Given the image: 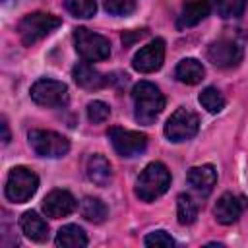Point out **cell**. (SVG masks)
<instances>
[{
  "instance_id": "obj_1",
  "label": "cell",
  "mask_w": 248,
  "mask_h": 248,
  "mask_svg": "<svg viewBox=\"0 0 248 248\" xmlns=\"http://www.w3.org/2000/svg\"><path fill=\"white\" fill-rule=\"evenodd\" d=\"M132 99H134V116L140 124L145 126L153 124L165 108V95L159 91L157 85L149 81L136 83L132 91Z\"/></svg>"
},
{
  "instance_id": "obj_2",
  "label": "cell",
  "mask_w": 248,
  "mask_h": 248,
  "mask_svg": "<svg viewBox=\"0 0 248 248\" xmlns=\"http://www.w3.org/2000/svg\"><path fill=\"white\" fill-rule=\"evenodd\" d=\"M170 186V172L169 169L155 161L149 163L136 180V196L143 202H153L159 196H163Z\"/></svg>"
},
{
  "instance_id": "obj_3",
  "label": "cell",
  "mask_w": 248,
  "mask_h": 248,
  "mask_svg": "<svg viewBox=\"0 0 248 248\" xmlns=\"http://www.w3.org/2000/svg\"><path fill=\"white\" fill-rule=\"evenodd\" d=\"M60 17L52 16V14H46V12H33V14H27L19 25H17V31H19V37L23 41V45L31 46L35 45L37 41L45 39L46 35H50L56 27H60Z\"/></svg>"
},
{
  "instance_id": "obj_4",
  "label": "cell",
  "mask_w": 248,
  "mask_h": 248,
  "mask_svg": "<svg viewBox=\"0 0 248 248\" xmlns=\"http://www.w3.org/2000/svg\"><path fill=\"white\" fill-rule=\"evenodd\" d=\"M39 188L37 174L27 167H14L6 178V198L14 203H25Z\"/></svg>"
},
{
  "instance_id": "obj_5",
  "label": "cell",
  "mask_w": 248,
  "mask_h": 248,
  "mask_svg": "<svg viewBox=\"0 0 248 248\" xmlns=\"http://www.w3.org/2000/svg\"><path fill=\"white\" fill-rule=\"evenodd\" d=\"M74 43H76L78 54L85 62H101V60H107L110 54L108 39L99 33H93L85 27H78L74 31Z\"/></svg>"
},
{
  "instance_id": "obj_6",
  "label": "cell",
  "mask_w": 248,
  "mask_h": 248,
  "mask_svg": "<svg viewBox=\"0 0 248 248\" xmlns=\"http://www.w3.org/2000/svg\"><path fill=\"white\" fill-rule=\"evenodd\" d=\"M29 145L39 157H64L70 151V141L52 130H31L29 132Z\"/></svg>"
},
{
  "instance_id": "obj_7",
  "label": "cell",
  "mask_w": 248,
  "mask_h": 248,
  "mask_svg": "<svg viewBox=\"0 0 248 248\" xmlns=\"http://www.w3.org/2000/svg\"><path fill=\"white\" fill-rule=\"evenodd\" d=\"M198 128H200V118L196 112H192L190 108H176L170 118L167 120L165 124V136L170 140V141H186L190 138H194L198 134Z\"/></svg>"
},
{
  "instance_id": "obj_8",
  "label": "cell",
  "mask_w": 248,
  "mask_h": 248,
  "mask_svg": "<svg viewBox=\"0 0 248 248\" xmlns=\"http://www.w3.org/2000/svg\"><path fill=\"white\" fill-rule=\"evenodd\" d=\"M31 99L41 107H62L68 103V87L62 81L43 78L31 85Z\"/></svg>"
},
{
  "instance_id": "obj_9",
  "label": "cell",
  "mask_w": 248,
  "mask_h": 248,
  "mask_svg": "<svg viewBox=\"0 0 248 248\" xmlns=\"http://www.w3.org/2000/svg\"><path fill=\"white\" fill-rule=\"evenodd\" d=\"M108 140L120 157H136V155L143 153L147 147V136L145 134L118 128V126L108 130Z\"/></svg>"
},
{
  "instance_id": "obj_10",
  "label": "cell",
  "mask_w": 248,
  "mask_h": 248,
  "mask_svg": "<svg viewBox=\"0 0 248 248\" xmlns=\"http://www.w3.org/2000/svg\"><path fill=\"white\" fill-rule=\"evenodd\" d=\"M207 60L217 68H234L242 60V46L231 39H219L207 46Z\"/></svg>"
},
{
  "instance_id": "obj_11",
  "label": "cell",
  "mask_w": 248,
  "mask_h": 248,
  "mask_svg": "<svg viewBox=\"0 0 248 248\" xmlns=\"http://www.w3.org/2000/svg\"><path fill=\"white\" fill-rule=\"evenodd\" d=\"M163 60H165V41L155 39L149 45L141 46L134 54L132 66H134V70H138L141 74H151V72H157L163 66Z\"/></svg>"
},
{
  "instance_id": "obj_12",
  "label": "cell",
  "mask_w": 248,
  "mask_h": 248,
  "mask_svg": "<svg viewBox=\"0 0 248 248\" xmlns=\"http://www.w3.org/2000/svg\"><path fill=\"white\" fill-rule=\"evenodd\" d=\"M246 205H248V202H246L244 196L227 192V194H223V196L217 200L213 213H215V219H217L221 225H232V223L238 221V217L244 213Z\"/></svg>"
},
{
  "instance_id": "obj_13",
  "label": "cell",
  "mask_w": 248,
  "mask_h": 248,
  "mask_svg": "<svg viewBox=\"0 0 248 248\" xmlns=\"http://www.w3.org/2000/svg\"><path fill=\"white\" fill-rule=\"evenodd\" d=\"M76 207H78V202L68 190H52L43 200V209L52 219L68 217Z\"/></svg>"
},
{
  "instance_id": "obj_14",
  "label": "cell",
  "mask_w": 248,
  "mask_h": 248,
  "mask_svg": "<svg viewBox=\"0 0 248 248\" xmlns=\"http://www.w3.org/2000/svg\"><path fill=\"white\" fill-rule=\"evenodd\" d=\"M188 184L192 186L194 192H198L200 196H209L215 182H217V170L213 165H200V167H192L186 174Z\"/></svg>"
},
{
  "instance_id": "obj_15",
  "label": "cell",
  "mask_w": 248,
  "mask_h": 248,
  "mask_svg": "<svg viewBox=\"0 0 248 248\" xmlns=\"http://www.w3.org/2000/svg\"><path fill=\"white\" fill-rule=\"evenodd\" d=\"M209 10H211L209 0H186L178 14V27L186 29L198 25L209 16Z\"/></svg>"
},
{
  "instance_id": "obj_16",
  "label": "cell",
  "mask_w": 248,
  "mask_h": 248,
  "mask_svg": "<svg viewBox=\"0 0 248 248\" xmlns=\"http://www.w3.org/2000/svg\"><path fill=\"white\" fill-rule=\"evenodd\" d=\"M19 229L33 242H45L48 238V225L35 211H25L19 217Z\"/></svg>"
},
{
  "instance_id": "obj_17",
  "label": "cell",
  "mask_w": 248,
  "mask_h": 248,
  "mask_svg": "<svg viewBox=\"0 0 248 248\" xmlns=\"http://www.w3.org/2000/svg\"><path fill=\"white\" fill-rule=\"evenodd\" d=\"M85 170H87V178L97 184V186H107L110 180H112V169H110V163L99 155V153H93L89 155L87 159V165H85Z\"/></svg>"
},
{
  "instance_id": "obj_18",
  "label": "cell",
  "mask_w": 248,
  "mask_h": 248,
  "mask_svg": "<svg viewBox=\"0 0 248 248\" xmlns=\"http://www.w3.org/2000/svg\"><path fill=\"white\" fill-rule=\"evenodd\" d=\"M74 79L79 87L83 89H101L108 83V78H105L103 74H99L93 66H89L87 62H79L78 66H74Z\"/></svg>"
},
{
  "instance_id": "obj_19",
  "label": "cell",
  "mask_w": 248,
  "mask_h": 248,
  "mask_svg": "<svg viewBox=\"0 0 248 248\" xmlns=\"http://www.w3.org/2000/svg\"><path fill=\"white\" fill-rule=\"evenodd\" d=\"M174 76H176L178 81H182L186 85H196V83H200L203 79L205 68L196 58H184V60L178 62V66L174 70Z\"/></svg>"
},
{
  "instance_id": "obj_20",
  "label": "cell",
  "mask_w": 248,
  "mask_h": 248,
  "mask_svg": "<svg viewBox=\"0 0 248 248\" xmlns=\"http://www.w3.org/2000/svg\"><path fill=\"white\" fill-rule=\"evenodd\" d=\"M54 242L60 248H83V246H87V234L78 225H64L58 231Z\"/></svg>"
},
{
  "instance_id": "obj_21",
  "label": "cell",
  "mask_w": 248,
  "mask_h": 248,
  "mask_svg": "<svg viewBox=\"0 0 248 248\" xmlns=\"http://www.w3.org/2000/svg\"><path fill=\"white\" fill-rule=\"evenodd\" d=\"M79 211H81V215H83L87 221H91V223H103V221L107 219V215H108L107 205H105L99 198H93V196H87V198L81 200Z\"/></svg>"
},
{
  "instance_id": "obj_22",
  "label": "cell",
  "mask_w": 248,
  "mask_h": 248,
  "mask_svg": "<svg viewBox=\"0 0 248 248\" xmlns=\"http://www.w3.org/2000/svg\"><path fill=\"white\" fill-rule=\"evenodd\" d=\"M176 213L180 225H192L198 217V202L188 194H180L176 200Z\"/></svg>"
},
{
  "instance_id": "obj_23",
  "label": "cell",
  "mask_w": 248,
  "mask_h": 248,
  "mask_svg": "<svg viewBox=\"0 0 248 248\" xmlns=\"http://www.w3.org/2000/svg\"><path fill=\"white\" fill-rule=\"evenodd\" d=\"M200 105L211 112V114H217L225 108V97L221 95V91L217 87H205L202 93H200Z\"/></svg>"
},
{
  "instance_id": "obj_24",
  "label": "cell",
  "mask_w": 248,
  "mask_h": 248,
  "mask_svg": "<svg viewBox=\"0 0 248 248\" xmlns=\"http://www.w3.org/2000/svg\"><path fill=\"white\" fill-rule=\"evenodd\" d=\"M64 6L74 17H83V19L95 16L97 12L95 0H64Z\"/></svg>"
},
{
  "instance_id": "obj_25",
  "label": "cell",
  "mask_w": 248,
  "mask_h": 248,
  "mask_svg": "<svg viewBox=\"0 0 248 248\" xmlns=\"http://www.w3.org/2000/svg\"><path fill=\"white\" fill-rule=\"evenodd\" d=\"M246 2L248 0H215V8L221 17L231 19V17H238L244 14Z\"/></svg>"
},
{
  "instance_id": "obj_26",
  "label": "cell",
  "mask_w": 248,
  "mask_h": 248,
  "mask_svg": "<svg viewBox=\"0 0 248 248\" xmlns=\"http://www.w3.org/2000/svg\"><path fill=\"white\" fill-rule=\"evenodd\" d=\"M108 114H110V108H108V105L103 103V101H91V103L87 105V118H89L93 124L105 122V120L108 118Z\"/></svg>"
},
{
  "instance_id": "obj_27",
  "label": "cell",
  "mask_w": 248,
  "mask_h": 248,
  "mask_svg": "<svg viewBox=\"0 0 248 248\" xmlns=\"http://www.w3.org/2000/svg\"><path fill=\"white\" fill-rule=\"evenodd\" d=\"M105 10L112 16H130L136 10L134 0H105Z\"/></svg>"
},
{
  "instance_id": "obj_28",
  "label": "cell",
  "mask_w": 248,
  "mask_h": 248,
  "mask_svg": "<svg viewBox=\"0 0 248 248\" xmlns=\"http://www.w3.org/2000/svg\"><path fill=\"white\" fill-rule=\"evenodd\" d=\"M143 242H145V246H163V248L174 246V240L167 231H153L145 236Z\"/></svg>"
},
{
  "instance_id": "obj_29",
  "label": "cell",
  "mask_w": 248,
  "mask_h": 248,
  "mask_svg": "<svg viewBox=\"0 0 248 248\" xmlns=\"http://www.w3.org/2000/svg\"><path fill=\"white\" fill-rule=\"evenodd\" d=\"M10 141V130H8V122L2 120V143L6 145Z\"/></svg>"
}]
</instances>
